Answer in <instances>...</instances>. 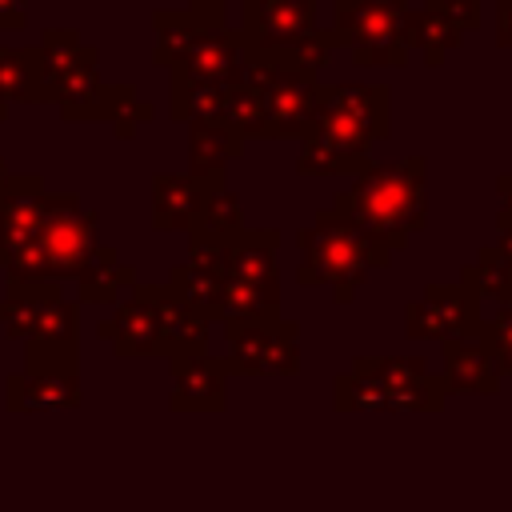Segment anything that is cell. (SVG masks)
Listing matches in <instances>:
<instances>
[{
	"label": "cell",
	"mask_w": 512,
	"mask_h": 512,
	"mask_svg": "<svg viewBox=\"0 0 512 512\" xmlns=\"http://www.w3.org/2000/svg\"><path fill=\"white\" fill-rule=\"evenodd\" d=\"M484 336H488V344H492L500 380L512 384V304L496 308V316H484Z\"/></svg>",
	"instance_id": "484cf974"
},
{
	"label": "cell",
	"mask_w": 512,
	"mask_h": 512,
	"mask_svg": "<svg viewBox=\"0 0 512 512\" xmlns=\"http://www.w3.org/2000/svg\"><path fill=\"white\" fill-rule=\"evenodd\" d=\"M172 368V412H224L228 408V364L224 356L204 352H180L168 356Z\"/></svg>",
	"instance_id": "4fadbf2b"
},
{
	"label": "cell",
	"mask_w": 512,
	"mask_h": 512,
	"mask_svg": "<svg viewBox=\"0 0 512 512\" xmlns=\"http://www.w3.org/2000/svg\"><path fill=\"white\" fill-rule=\"evenodd\" d=\"M240 80L256 96V132L260 140H304L316 120V72L284 68V64H256L244 60Z\"/></svg>",
	"instance_id": "8992f818"
},
{
	"label": "cell",
	"mask_w": 512,
	"mask_h": 512,
	"mask_svg": "<svg viewBox=\"0 0 512 512\" xmlns=\"http://www.w3.org/2000/svg\"><path fill=\"white\" fill-rule=\"evenodd\" d=\"M8 180V164H4V156H0V184Z\"/></svg>",
	"instance_id": "d6a6232c"
},
{
	"label": "cell",
	"mask_w": 512,
	"mask_h": 512,
	"mask_svg": "<svg viewBox=\"0 0 512 512\" xmlns=\"http://www.w3.org/2000/svg\"><path fill=\"white\" fill-rule=\"evenodd\" d=\"M496 192H500V212H512V172L496 180Z\"/></svg>",
	"instance_id": "1f68e13d"
},
{
	"label": "cell",
	"mask_w": 512,
	"mask_h": 512,
	"mask_svg": "<svg viewBox=\"0 0 512 512\" xmlns=\"http://www.w3.org/2000/svg\"><path fill=\"white\" fill-rule=\"evenodd\" d=\"M224 256L228 244H200L188 240V256L172 264L168 288L188 300L204 320H220V300H224Z\"/></svg>",
	"instance_id": "2e32d148"
},
{
	"label": "cell",
	"mask_w": 512,
	"mask_h": 512,
	"mask_svg": "<svg viewBox=\"0 0 512 512\" xmlns=\"http://www.w3.org/2000/svg\"><path fill=\"white\" fill-rule=\"evenodd\" d=\"M500 44L512 48V0H500Z\"/></svg>",
	"instance_id": "4dcf8cb0"
},
{
	"label": "cell",
	"mask_w": 512,
	"mask_h": 512,
	"mask_svg": "<svg viewBox=\"0 0 512 512\" xmlns=\"http://www.w3.org/2000/svg\"><path fill=\"white\" fill-rule=\"evenodd\" d=\"M332 36L352 48L356 64L372 68H400L412 48L404 0H336Z\"/></svg>",
	"instance_id": "52a82bcc"
},
{
	"label": "cell",
	"mask_w": 512,
	"mask_h": 512,
	"mask_svg": "<svg viewBox=\"0 0 512 512\" xmlns=\"http://www.w3.org/2000/svg\"><path fill=\"white\" fill-rule=\"evenodd\" d=\"M460 280L480 296V304H484V300L496 304V308L512 304V268H508V260H504V252H500L496 244H484V248L476 252V260L464 264Z\"/></svg>",
	"instance_id": "cb8c5ba5"
},
{
	"label": "cell",
	"mask_w": 512,
	"mask_h": 512,
	"mask_svg": "<svg viewBox=\"0 0 512 512\" xmlns=\"http://www.w3.org/2000/svg\"><path fill=\"white\" fill-rule=\"evenodd\" d=\"M96 336L100 340H112V352L132 360V356H144V360H168V344H164V332H160V320L152 312V304L136 292H128L124 300L112 304V316L96 324Z\"/></svg>",
	"instance_id": "e0dca14e"
},
{
	"label": "cell",
	"mask_w": 512,
	"mask_h": 512,
	"mask_svg": "<svg viewBox=\"0 0 512 512\" xmlns=\"http://www.w3.org/2000/svg\"><path fill=\"white\" fill-rule=\"evenodd\" d=\"M348 372L372 380L384 396V412H440L448 388L420 356H352Z\"/></svg>",
	"instance_id": "8fae6325"
},
{
	"label": "cell",
	"mask_w": 512,
	"mask_h": 512,
	"mask_svg": "<svg viewBox=\"0 0 512 512\" xmlns=\"http://www.w3.org/2000/svg\"><path fill=\"white\" fill-rule=\"evenodd\" d=\"M440 360H444L440 380H444L448 396H492L504 384L484 328L440 340Z\"/></svg>",
	"instance_id": "9a60e30c"
},
{
	"label": "cell",
	"mask_w": 512,
	"mask_h": 512,
	"mask_svg": "<svg viewBox=\"0 0 512 512\" xmlns=\"http://www.w3.org/2000/svg\"><path fill=\"white\" fill-rule=\"evenodd\" d=\"M24 4L28 0H0V28H20L24 24Z\"/></svg>",
	"instance_id": "f546056e"
},
{
	"label": "cell",
	"mask_w": 512,
	"mask_h": 512,
	"mask_svg": "<svg viewBox=\"0 0 512 512\" xmlns=\"http://www.w3.org/2000/svg\"><path fill=\"white\" fill-rule=\"evenodd\" d=\"M44 200L48 188L36 172H8V180L0 184V272L20 248L36 240L44 220Z\"/></svg>",
	"instance_id": "5bb4252c"
},
{
	"label": "cell",
	"mask_w": 512,
	"mask_h": 512,
	"mask_svg": "<svg viewBox=\"0 0 512 512\" xmlns=\"http://www.w3.org/2000/svg\"><path fill=\"white\" fill-rule=\"evenodd\" d=\"M224 364L232 376H296L300 372V328L296 320H224Z\"/></svg>",
	"instance_id": "30bf717a"
},
{
	"label": "cell",
	"mask_w": 512,
	"mask_h": 512,
	"mask_svg": "<svg viewBox=\"0 0 512 512\" xmlns=\"http://www.w3.org/2000/svg\"><path fill=\"white\" fill-rule=\"evenodd\" d=\"M484 328V304L480 296L460 284H428L416 300L404 304V336L408 340H448L460 332Z\"/></svg>",
	"instance_id": "7c38bea8"
},
{
	"label": "cell",
	"mask_w": 512,
	"mask_h": 512,
	"mask_svg": "<svg viewBox=\"0 0 512 512\" xmlns=\"http://www.w3.org/2000/svg\"><path fill=\"white\" fill-rule=\"evenodd\" d=\"M244 208L236 200V192L228 188L224 176H208L204 180V196H200V212L188 228V240L200 244H232L244 232Z\"/></svg>",
	"instance_id": "ffe728a7"
},
{
	"label": "cell",
	"mask_w": 512,
	"mask_h": 512,
	"mask_svg": "<svg viewBox=\"0 0 512 512\" xmlns=\"http://www.w3.org/2000/svg\"><path fill=\"white\" fill-rule=\"evenodd\" d=\"M148 120H152V104L140 100V96H128V100L120 104V112L112 116V128H116L120 140H128V136H136V128H144Z\"/></svg>",
	"instance_id": "4316f807"
},
{
	"label": "cell",
	"mask_w": 512,
	"mask_h": 512,
	"mask_svg": "<svg viewBox=\"0 0 512 512\" xmlns=\"http://www.w3.org/2000/svg\"><path fill=\"white\" fill-rule=\"evenodd\" d=\"M188 12H192V16H200L204 24L224 28V0H188Z\"/></svg>",
	"instance_id": "83f0119b"
},
{
	"label": "cell",
	"mask_w": 512,
	"mask_h": 512,
	"mask_svg": "<svg viewBox=\"0 0 512 512\" xmlns=\"http://www.w3.org/2000/svg\"><path fill=\"white\" fill-rule=\"evenodd\" d=\"M240 44L244 60L320 72L336 36L316 28V0H244Z\"/></svg>",
	"instance_id": "277c9868"
},
{
	"label": "cell",
	"mask_w": 512,
	"mask_h": 512,
	"mask_svg": "<svg viewBox=\"0 0 512 512\" xmlns=\"http://www.w3.org/2000/svg\"><path fill=\"white\" fill-rule=\"evenodd\" d=\"M332 208L356 220L372 240H380L392 256H400L428 224V164L424 156H404L388 164H368L356 172L352 188L332 200Z\"/></svg>",
	"instance_id": "7a4b0ae2"
},
{
	"label": "cell",
	"mask_w": 512,
	"mask_h": 512,
	"mask_svg": "<svg viewBox=\"0 0 512 512\" xmlns=\"http://www.w3.org/2000/svg\"><path fill=\"white\" fill-rule=\"evenodd\" d=\"M280 232L276 228H244L224 256V300L220 320L252 324L280 320V268H276Z\"/></svg>",
	"instance_id": "5b68a950"
},
{
	"label": "cell",
	"mask_w": 512,
	"mask_h": 512,
	"mask_svg": "<svg viewBox=\"0 0 512 512\" xmlns=\"http://www.w3.org/2000/svg\"><path fill=\"white\" fill-rule=\"evenodd\" d=\"M32 100H40V48H0V120Z\"/></svg>",
	"instance_id": "603a6c76"
},
{
	"label": "cell",
	"mask_w": 512,
	"mask_h": 512,
	"mask_svg": "<svg viewBox=\"0 0 512 512\" xmlns=\"http://www.w3.org/2000/svg\"><path fill=\"white\" fill-rule=\"evenodd\" d=\"M296 244H300L296 280L304 288H332L340 304L356 296V288L372 268L392 264V252L380 240H372L356 220L340 216L336 208H320L312 224L296 232Z\"/></svg>",
	"instance_id": "3957f363"
},
{
	"label": "cell",
	"mask_w": 512,
	"mask_h": 512,
	"mask_svg": "<svg viewBox=\"0 0 512 512\" xmlns=\"http://www.w3.org/2000/svg\"><path fill=\"white\" fill-rule=\"evenodd\" d=\"M388 136L384 84H332L316 92V120L300 140V176H356L368 168V148Z\"/></svg>",
	"instance_id": "6da1fadb"
},
{
	"label": "cell",
	"mask_w": 512,
	"mask_h": 512,
	"mask_svg": "<svg viewBox=\"0 0 512 512\" xmlns=\"http://www.w3.org/2000/svg\"><path fill=\"white\" fill-rule=\"evenodd\" d=\"M204 180L192 172H156L152 176V228L156 232H188L200 212Z\"/></svg>",
	"instance_id": "d6986e66"
},
{
	"label": "cell",
	"mask_w": 512,
	"mask_h": 512,
	"mask_svg": "<svg viewBox=\"0 0 512 512\" xmlns=\"http://www.w3.org/2000/svg\"><path fill=\"white\" fill-rule=\"evenodd\" d=\"M96 208H88L80 196L72 192H48L44 200V220H40V232H36V252L44 256V268H48V280H76L92 256V248L100 244L96 240Z\"/></svg>",
	"instance_id": "9c48e42d"
},
{
	"label": "cell",
	"mask_w": 512,
	"mask_h": 512,
	"mask_svg": "<svg viewBox=\"0 0 512 512\" xmlns=\"http://www.w3.org/2000/svg\"><path fill=\"white\" fill-rule=\"evenodd\" d=\"M408 36H412V48H424L428 64H440L448 56V48L460 40V28L444 12L420 8V12H408Z\"/></svg>",
	"instance_id": "d4e9b609"
},
{
	"label": "cell",
	"mask_w": 512,
	"mask_h": 512,
	"mask_svg": "<svg viewBox=\"0 0 512 512\" xmlns=\"http://www.w3.org/2000/svg\"><path fill=\"white\" fill-rule=\"evenodd\" d=\"M496 248L504 252V260H508V268H512V212H496Z\"/></svg>",
	"instance_id": "f1b7e54d"
},
{
	"label": "cell",
	"mask_w": 512,
	"mask_h": 512,
	"mask_svg": "<svg viewBox=\"0 0 512 512\" xmlns=\"http://www.w3.org/2000/svg\"><path fill=\"white\" fill-rule=\"evenodd\" d=\"M132 292L152 304V312L160 320V332H164V344H168V356L208 348V320L188 300H180L168 284H136Z\"/></svg>",
	"instance_id": "ac0fdd59"
},
{
	"label": "cell",
	"mask_w": 512,
	"mask_h": 512,
	"mask_svg": "<svg viewBox=\"0 0 512 512\" xmlns=\"http://www.w3.org/2000/svg\"><path fill=\"white\" fill-rule=\"evenodd\" d=\"M136 284H140L136 268L124 264L112 244H96L84 272L76 276V300L80 304H116L120 292H132Z\"/></svg>",
	"instance_id": "7402d4cb"
},
{
	"label": "cell",
	"mask_w": 512,
	"mask_h": 512,
	"mask_svg": "<svg viewBox=\"0 0 512 512\" xmlns=\"http://www.w3.org/2000/svg\"><path fill=\"white\" fill-rule=\"evenodd\" d=\"M84 400L76 348H52L44 340H24V372L4 380L8 412H44V408H76Z\"/></svg>",
	"instance_id": "ba28073f"
},
{
	"label": "cell",
	"mask_w": 512,
	"mask_h": 512,
	"mask_svg": "<svg viewBox=\"0 0 512 512\" xmlns=\"http://www.w3.org/2000/svg\"><path fill=\"white\" fill-rule=\"evenodd\" d=\"M244 152V136L228 120H192L188 124V172L208 180L224 176V168Z\"/></svg>",
	"instance_id": "44dd1931"
}]
</instances>
